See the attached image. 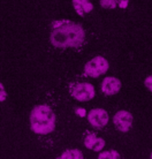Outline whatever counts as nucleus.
<instances>
[{"label": "nucleus", "instance_id": "f03ea898", "mask_svg": "<svg viewBox=\"0 0 152 159\" xmlns=\"http://www.w3.org/2000/svg\"><path fill=\"white\" fill-rule=\"evenodd\" d=\"M30 128L37 135H48L54 131L56 125V113L48 105L40 104L32 108L29 116Z\"/></svg>", "mask_w": 152, "mask_h": 159}, {"label": "nucleus", "instance_id": "dca6fc26", "mask_svg": "<svg viewBox=\"0 0 152 159\" xmlns=\"http://www.w3.org/2000/svg\"><path fill=\"white\" fill-rule=\"evenodd\" d=\"M77 113H80L81 116H84V114H85V112H84L83 110H78V111H77Z\"/></svg>", "mask_w": 152, "mask_h": 159}, {"label": "nucleus", "instance_id": "1a4fd4ad", "mask_svg": "<svg viewBox=\"0 0 152 159\" xmlns=\"http://www.w3.org/2000/svg\"><path fill=\"white\" fill-rule=\"evenodd\" d=\"M72 2L75 12L80 16L85 15V14L92 12V9H93V5L89 0H73Z\"/></svg>", "mask_w": 152, "mask_h": 159}, {"label": "nucleus", "instance_id": "423d86ee", "mask_svg": "<svg viewBox=\"0 0 152 159\" xmlns=\"http://www.w3.org/2000/svg\"><path fill=\"white\" fill-rule=\"evenodd\" d=\"M88 121L93 128L101 129L105 126H107L110 121V116L106 110L104 108H92L88 112Z\"/></svg>", "mask_w": 152, "mask_h": 159}, {"label": "nucleus", "instance_id": "ddd939ff", "mask_svg": "<svg viewBox=\"0 0 152 159\" xmlns=\"http://www.w3.org/2000/svg\"><path fill=\"white\" fill-rule=\"evenodd\" d=\"M7 99V91H6V89H5L4 84L0 82V102L2 103L5 100Z\"/></svg>", "mask_w": 152, "mask_h": 159}, {"label": "nucleus", "instance_id": "20e7f679", "mask_svg": "<svg viewBox=\"0 0 152 159\" xmlns=\"http://www.w3.org/2000/svg\"><path fill=\"white\" fill-rule=\"evenodd\" d=\"M70 95L77 102H90L95 98L96 90L95 87L89 82H81V83L74 84L70 89Z\"/></svg>", "mask_w": 152, "mask_h": 159}, {"label": "nucleus", "instance_id": "2eb2a0df", "mask_svg": "<svg viewBox=\"0 0 152 159\" xmlns=\"http://www.w3.org/2000/svg\"><path fill=\"white\" fill-rule=\"evenodd\" d=\"M128 2L129 0H120L119 1V6H120V8H127L128 7Z\"/></svg>", "mask_w": 152, "mask_h": 159}, {"label": "nucleus", "instance_id": "a211bd4d", "mask_svg": "<svg viewBox=\"0 0 152 159\" xmlns=\"http://www.w3.org/2000/svg\"><path fill=\"white\" fill-rule=\"evenodd\" d=\"M119 1H120V0H119Z\"/></svg>", "mask_w": 152, "mask_h": 159}, {"label": "nucleus", "instance_id": "f257e3e1", "mask_svg": "<svg viewBox=\"0 0 152 159\" xmlns=\"http://www.w3.org/2000/svg\"><path fill=\"white\" fill-rule=\"evenodd\" d=\"M52 28L50 42L54 48H80L85 40V30L80 23L59 20L53 22Z\"/></svg>", "mask_w": 152, "mask_h": 159}, {"label": "nucleus", "instance_id": "7ed1b4c3", "mask_svg": "<svg viewBox=\"0 0 152 159\" xmlns=\"http://www.w3.org/2000/svg\"><path fill=\"white\" fill-rule=\"evenodd\" d=\"M108 68H110V64H108L107 59L101 56H97L85 64L84 73L89 77L97 79L99 76L104 75L105 73H107Z\"/></svg>", "mask_w": 152, "mask_h": 159}, {"label": "nucleus", "instance_id": "9d476101", "mask_svg": "<svg viewBox=\"0 0 152 159\" xmlns=\"http://www.w3.org/2000/svg\"><path fill=\"white\" fill-rule=\"evenodd\" d=\"M56 159H84V155L78 149H68L62 152Z\"/></svg>", "mask_w": 152, "mask_h": 159}, {"label": "nucleus", "instance_id": "f3484780", "mask_svg": "<svg viewBox=\"0 0 152 159\" xmlns=\"http://www.w3.org/2000/svg\"><path fill=\"white\" fill-rule=\"evenodd\" d=\"M150 159H152V152H151V155H150Z\"/></svg>", "mask_w": 152, "mask_h": 159}, {"label": "nucleus", "instance_id": "4468645a", "mask_svg": "<svg viewBox=\"0 0 152 159\" xmlns=\"http://www.w3.org/2000/svg\"><path fill=\"white\" fill-rule=\"evenodd\" d=\"M144 85L149 91L152 92V75L148 76V77L144 80Z\"/></svg>", "mask_w": 152, "mask_h": 159}, {"label": "nucleus", "instance_id": "39448f33", "mask_svg": "<svg viewBox=\"0 0 152 159\" xmlns=\"http://www.w3.org/2000/svg\"><path fill=\"white\" fill-rule=\"evenodd\" d=\"M134 116L129 111L121 110L118 111L113 116V123L115 128L121 133H128L132 127Z\"/></svg>", "mask_w": 152, "mask_h": 159}, {"label": "nucleus", "instance_id": "9b49d317", "mask_svg": "<svg viewBox=\"0 0 152 159\" xmlns=\"http://www.w3.org/2000/svg\"><path fill=\"white\" fill-rule=\"evenodd\" d=\"M97 159H121V155L116 150H106L100 151Z\"/></svg>", "mask_w": 152, "mask_h": 159}, {"label": "nucleus", "instance_id": "f8f14e48", "mask_svg": "<svg viewBox=\"0 0 152 159\" xmlns=\"http://www.w3.org/2000/svg\"><path fill=\"white\" fill-rule=\"evenodd\" d=\"M100 6L106 9H114L116 7V0H100Z\"/></svg>", "mask_w": 152, "mask_h": 159}, {"label": "nucleus", "instance_id": "6e6552de", "mask_svg": "<svg viewBox=\"0 0 152 159\" xmlns=\"http://www.w3.org/2000/svg\"><path fill=\"white\" fill-rule=\"evenodd\" d=\"M105 145H106L105 139L103 137H98L97 134H95V133H90L84 139V147L95 152L103 151Z\"/></svg>", "mask_w": 152, "mask_h": 159}, {"label": "nucleus", "instance_id": "0eeeda50", "mask_svg": "<svg viewBox=\"0 0 152 159\" xmlns=\"http://www.w3.org/2000/svg\"><path fill=\"white\" fill-rule=\"evenodd\" d=\"M121 88H122V82L114 76H107L101 82V91L106 96H114L119 93Z\"/></svg>", "mask_w": 152, "mask_h": 159}]
</instances>
